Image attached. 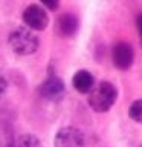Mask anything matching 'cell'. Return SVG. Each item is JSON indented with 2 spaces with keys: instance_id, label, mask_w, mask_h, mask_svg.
I'll use <instances>...</instances> for the list:
<instances>
[{
  "instance_id": "1",
  "label": "cell",
  "mask_w": 142,
  "mask_h": 147,
  "mask_svg": "<svg viewBox=\"0 0 142 147\" xmlns=\"http://www.w3.org/2000/svg\"><path fill=\"white\" fill-rule=\"evenodd\" d=\"M118 98V90L112 83L102 81L89 92V104L95 112L104 113L113 107Z\"/></svg>"
},
{
  "instance_id": "2",
  "label": "cell",
  "mask_w": 142,
  "mask_h": 147,
  "mask_svg": "<svg viewBox=\"0 0 142 147\" xmlns=\"http://www.w3.org/2000/svg\"><path fill=\"white\" fill-rule=\"evenodd\" d=\"M9 46L18 55H31L38 49V38L27 28H17L9 34Z\"/></svg>"
},
{
  "instance_id": "3",
  "label": "cell",
  "mask_w": 142,
  "mask_h": 147,
  "mask_svg": "<svg viewBox=\"0 0 142 147\" xmlns=\"http://www.w3.org/2000/svg\"><path fill=\"white\" fill-rule=\"evenodd\" d=\"M86 136L78 127H63L55 135L54 147H84Z\"/></svg>"
},
{
  "instance_id": "4",
  "label": "cell",
  "mask_w": 142,
  "mask_h": 147,
  "mask_svg": "<svg viewBox=\"0 0 142 147\" xmlns=\"http://www.w3.org/2000/svg\"><path fill=\"white\" fill-rule=\"evenodd\" d=\"M23 22L29 29L34 31H43L49 25L48 12L38 5H31L23 11Z\"/></svg>"
},
{
  "instance_id": "5",
  "label": "cell",
  "mask_w": 142,
  "mask_h": 147,
  "mask_svg": "<svg viewBox=\"0 0 142 147\" xmlns=\"http://www.w3.org/2000/svg\"><path fill=\"white\" fill-rule=\"evenodd\" d=\"M112 58L115 66L121 71H125L133 64L135 61V51L128 43L121 41V43L115 45V48L112 51Z\"/></svg>"
},
{
  "instance_id": "6",
  "label": "cell",
  "mask_w": 142,
  "mask_h": 147,
  "mask_svg": "<svg viewBox=\"0 0 142 147\" xmlns=\"http://www.w3.org/2000/svg\"><path fill=\"white\" fill-rule=\"evenodd\" d=\"M64 83L58 77H49L40 87V94L49 101H58L64 96Z\"/></svg>"
},
{
  "instance_id": "7",
  "label": "cell",
  "mask_w": 142,
  "mask_h": 147,
  "mask_svg": "<svg viewBox=\"0 0 142 147\" xmlns=\"http://www.w3.org/2000/svg\"><path fill=\"white\" fill-rule=\"evenodd\" d=\"M72 84L80 94H89L95 86V78L89 71H78L72 78Z\"/></svg>"
},
{
  "instance_id": "8",
  "label": "cell",
  "mask_w": 142,
  "mask_h": 147,
  "mask_svg": "<svg viewBox=\"0 0 142 147\" xmlns=\"http://www.w3.org/2000/svg\"><path fill=\"white\" fill-rule=\"evenodd\" d=\"M78 29V20L73 14H63L58 17V31L64 37H72Z\"/></svg>"
},
{
  "instance_id": "9",
  "label": "cell",
  "mask_w": 142,
  "mask_h": 147,
  "mask_svg": "<svg viewBox=\"0 0 142 147\" xmlns=\"http://www.w3.org/2000/svg\"><path fill=\"white\" fill-rule=\"evenodd\" d=\"M17 147H43V142L40 141V138H37L32 133H26L18 138Z\"/></svg>"
},
{
  "instance_id": "10",
  "label": "cell",
  "mask_w": 142,
  "mask_h": 147,
  "mask_svg": "<svg viewBox=\"0 0 142 147\" xmlns=\"http://www.w3.org/2000/svg\"><path fill=\"white\" fill-rule=\"evenodd\" d=\"M128 117H130L133 121L142 124V98L133 101L128 107Z\"/></svg>"
},
{
  "instance_id": "11",
  "label": "cell",
  "mask_w": 142,
  "mask_h": 147,
  "mask_svg": "<svg viewBox=\"0 0 142 147\" xmlns=\"http://www.w3.org/2000/svg\"><path fill=\"white\" fill-rule=\"evenodd\" d=\"M40 2L43 3L46 8H49V9H57L60 0H40Z\"/></svg>"
},
{
  "instance_id": "12",
  "label": "cell",
  "mask_w": 142,
  "mask_h": 147,
  "mask_svg": "<svg viewBox=\"0 0 142 147\" xmlns=\"http://www.w3.org/2000/svg\"><path fill=\"white\" fill-rule=\"evenodd\" d=\"M136 26H137V31H139V37H141V43H142V14L136 18Z\"/></svg>"
},
{
  "instance_id": "13",
  "label": "cell",
  "mask_w": 142,
  "mask_h": 147,
  "mask_svg": "<svg viewBox=\"0 0 142 147\" xmlns=\"http://www.w3.org/2000/svg\"><path fill=\"white\" fill-rule=\"evenodd\" d=\"M6 87H8V84H6V81H5V78L0 75V96H2L3 94H5V90H6Z\"/></svg>"
},
{
  "instance_id": "14",
  "label": "cell",
  "mask_w": 142,
  "mask_h": 147,
  "mask_svg": "<svg viewBox=\"0 0 142 147\" xmlns=\"http://www.w3.org/2000/svg\"><path fill=\"white\" fill-rule=\"evenodd\" d=\"M141 147H142V146H141Z\"/></svg>"
}]
</instances>
